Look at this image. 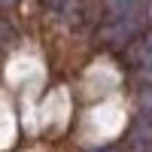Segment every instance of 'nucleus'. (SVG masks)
<instances>
[{
	"instance_id": "obj_1",
	"label": "nucleus",
	"mask_w": 152,
	"mask_h": 152,
	"mask_svg": "<svg viewBox=\"0 0 152 152\" xmlns=\"http://www.w3.org/2000/svg\"><path fill=\"white\" fill-rule=\"evenodd\" d=\"M143 28H146V15H143V9L137 6L128 15H110V21L97 31V40L107 49H125L128 43H134L137 37L143 34Z\"/></svg>"
},
{
	"instance_id": "obj_2",
	"label": "nucleus",
	"mask_w": 152,
	"mask_h": 152,
	"mask_svg": "<svg viewBox=\"0 0 152 152\" xmlns=\"http://www.w3.org/2000/svg\"><path fill=\"white\" fill-rule=\"evenodd\" d=\"M128 152H152V125L137 119L128 131V140H125Z\"/></svg>"
},
{
	"instance_id": "obj_3",
	"label": "nucleus",
	"mask_w": 152,
	"mask_h": 152,
	"mask_svg": "<svg viewBox=\"0 0 152 152\" xmlns=\"http://www.w3.org/2000/svg\"><path fill=\"white\" fill-rule=\"evenodd\" d=\"M137 104H140V119L152 125V85H143V88H140Z\"/></svg>"
},
{
	"instance_id": "obj_4",
	"label": "nucleus",
	"mask_w": 152,
	"mask_h": 152,
	"mask_svg": "<svg viewBox=\"0 0 152 152\" xmlns=\"http://www.w3.org/2000/svg\"><path fill=\"white\" fill-rule=\"evenodd\" d=\"M137 64H140V67H146V70H152V37H149V40H143L140 55H137Z\"/></svg>"
}]
</instances>
